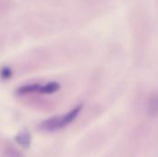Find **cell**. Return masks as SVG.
Masks as SVG:
<instances>
[{
	"mask_svg": "<svg viewBox=\"0 0 158 157\" xmlns=\"http://www.w3.org/2000/svg\"><path fill=\"white\" fill-rule=\"evenodd\" d=\"M81 106L76 107L75 109L69 112L64 116H56L44 121L41 125V129L45 131H55L59 129H63L69 124H70L80 114Z\"/></svg>",
	"mask_w": 158,
	"mask_h": 157,
	"instance_id": "obj_1",
	"label": "cell"
},
{
	"mask_svg": "<svg viewBox=\"0 0 158 157\" xmlns=\"http://www.w3.org/2000/svg\"><path fill=\"white\" fill-rule=\"evenodd\" d=\"M16 141L17 143L24 147V148H29L30 145H31V135L29 132L27 131H23V132H20L17 137H16Z\"/></svg>",
	"mask_w": 158,
	"mask_h": 157,
	"instance_id": "obj_2",
	"label": "cell"
},
{
	"mask_svg": "<svg viewBox=\"0 0 158 157\" xmlns=\"http://www.w3.org/2000/svg\"><path fill=\"white\" fill-rule=\"evenodd\" d=\"M60 89V85L56 81H52L47 83L45 86H42L40 89L41 93H53Z\"/></svg>",
	"mask_w": 158,
	"mask_h": 157,
	"instance_id": "obj_3",
	"label": "cell"
},
{
	"mask_svg": "<svg viewBox=\"0 0 158 157\" xmlns=\"http://www.w3.org/2000/svg\"><path fill=\"white\" fill-rule=\"evenodd\" d=\"M40 84H31V85H26L18 90V93L23 94V93H32V92H40L41 89Z\"/></svg>",
	"mask_w": 158,
	"mask_h": 157,
	"instance_id": "obj_4",
	"label": "cell"
},
{
	"mask_svg": "<svg viewBox=\"0 0 158 157\" xmlns=\"http://www.w3.org/2000/svg\"><path fill=\"white\" fill-rule=\"evenodd\" d=\"M11 75H12V72H11V70H10V68H4L2 70H1V77L3 78V79H8V78H10L11 77Z\"/></svg>",
	"mask_w": 158,
	"mask_h": 157,
	"instance_id": "obj_5",
	"label": "cell"
}]
</instances>
